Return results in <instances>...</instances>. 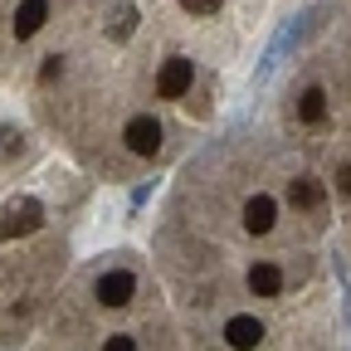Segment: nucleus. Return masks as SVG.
Masks as SVG:
<instances>
[{"instance_id": "1", "label": "nucleus", "mask_w": 351, "mask_h": 351, "mask_svg": "<svg viewBox=\"0 0 351 351\" xmlns=\"http://www.w3.org/2000/svg\"><path fill=\"white\" fill-rule=\"evenodd\" d=\"M44 225V205L34 195H20L0 210V239H15V234H34Z\"/></svg>"}, {"instance_id": "10", "label": "nucleus", "mask_w": 351, "mask_h": 351, "mask_svg": "<svg viewBox=\"0 0 351 351\" xmlns=\"http://www.w3.org/2000/svg\"><path fill=\"white\" fill-rule=\"evenodd\" d=\"M293 39H298V25H283V29H278V39L269 44V54H263V64H258V78H269V73L278 69V59L293 49Z\"/></svg>"}, {"instance_id": "3", "label": "nucleus", "mask_w": 351, "mask_h": 351, "mask_svg": "<svg viewBox=\"0 0 351 351\" xmlns=\"http://www.w3.org/2000/svg\"><path fill=\"white\" fill-rule=\"evenodd\" d=\"M93 293H98V302H103V307H127L132 298H137V274L112 269V274H103V278L93 283Z\"/></svg>"}, {"instance_id": "12", "label": "nucleus", "mask_w": 351, "mask_h": 351, "mask_svg": "<svg viewBox=\"0 0 351 351\" xmlns=\"http://www.w3.org/2000/svg\"><path fill=\"white\" fill-rule=\"evenodd\" d=\"M298 117L302 122H322L327 117V93H322V88H307V93L298 98Z\"/></svg>"}, {"instance_id": "13", "label": "nucleus", "mask_w": 351, "mask_h": 351, "mask_svg": "<svg viewBox=\"0 0 351 351\" xmlns=\"http://www.w3.org/2000/svg\"><path fill=\"white\" fill-rule=\"evenodd\" d=\"M0 152H5V156L20 152V132H15V127H0Z\"/></svg>"}, {"instance_id": "11", "label": "nucleus", "mask_w": 351, "mask_h": 351, "mask_svg": "<svg viewBox=\"0 0 351 351\" xmlns=\"http://www.w3.org/2000/svg\"><path fill=\"white\" fill-rule=\"evenodd\" d=\"M137 20H142V15H137V5H127V0H122V5L112 10L108 39H117V44H122V39H132V29H137Z\"/></svg>"}, {"instance_id": "8", "label": "nucleus", "mask_w": 351, "mask_h": 351, "mask_svg": "<svg viewBox=\"0 0 351 351\" xmlns=\"http://www.w3.org/2000/svg\"><path fill=\"white\" fill-rule=\"evenodd\" d=\"M249 293L254 298H278L283 293V269L278 263H254L249 269Z\"/></svg>"}, {"instance_id": "16", "label": "nucleus", "mask_w": 351, "mask_h": 351, "mask_svg": "<svg viewBox=\"0 0 351 351\" xmlns=\"http://www.w3.org/2000/svg\"><path fill=\"white\" fill-rule=\"evenodd\" d=\"M59 73H64V59H44V69H39V78H44V83L59 78Z\"/></svg>"}, {"instance_id": "9", "label": "nucleus", "mask_w": 351, "mask_h": 351, "mask_svg": "<svg viewBox=\"0 0 351 351\" xmlns=\"http://www.w3.org/2000/svg\"><path fill=\"white\" fill-rule=\"evenodd\" d=\"M274 215H278V210H274L269 195H254V200L244 205V230H249V234H269V230H274Z\"/></svg>"}, {"instance_id": "4", "label": "nucleus", "mask_w": 351, "mask_h": 351, "mask_svg": "<svg viewBox=\"0 0 351 351\" xmlns=\"http://www.w3.org/2000/svg\"><path fill=\"white\" fill-rule=\"evenodd\" d=\"M122 137H127V147L137 152V156H156V152H161V122H156L152 112H137V117L127 122Z\"/></svg>"}, {"instance_id": "18", "label": "nucleus", "mask_w": 351, "mask_h": 351, "mask_svg": "<svg viewBox=\"0 0 351 351\" xmlns=\"http://www.w3.org/2000/svg\"><path fill=\"white\" fill-rule=\"evenodd\" d=\"M337 186H341V191L351 195V166H341V171H337Z\"/></svg>"}, {"instance_id": "2", "label": "nucleus", "mask_w": 351, "mask_h": 351, "mask_svg": "<svg viewBox=\"0 0 351 351\" xmlns=\"http://www.w3.org/2000/svg\"><path fill=\"white\" fill-rule=\"evenodd\" d=\"M191 83H195V64L176 54V59H166L161 73H156V93H161L166 103H176V98H186V93H191Z\"/></svg>"}, {"instance_id": "15", "label": "nucleus", "mask_w": 351, "mask_h": 351, "mask_svg": "<svg viewBox=\"0 0 351 351\" xmlns=\"http://www.w3.org/2000/svg\"><path fill=\"white\" fill-rule=\"evenodd\" d=\"M181 5H186L191 15H215V10H219V0H181Z\"/></svg>"}, {"instance_id": "6", "label": "nucleus", "mask_w": 351, "mask_h": 351, "mask_svg": "<svg viewBox=\"0 0 351 351\" xmlns=\"http://www.w3.org/2000/svg\"><path fill=\"white\" fill-rule=\"evenodd\" d=\"M44 20H49V0H20V10H15V39H34L44 29Z\"/></svg>"}, {"instance_id": "5", "label": "nucleus", "mask_w": 351, "mask_h": 351, "mask_svg": "<svg viewBox=\"0 0 351 351\" xmlns=\"http://www.w3.org/2000/svg\"><path fill=\"white\" fill-rule=\"evenodd\" d=\"M225 341H230L234 351H254V346L263 341V322H258V317H249V313H239V317H230V322H225Z\"/></svg>"}, {"instance_id": "14", "label": "nucleus", "mask_w": 351, "mask_h": 351, "mask_svg": "<svg viewBox=\"0 0 351 351\" xmlns=\"http://www.w3.org/2000/svg\"><path fill=\"white\" fill-rule=\"evenodd\" d=\"M103 351H137V337L117 332V337H108V346H103Z\"/></svg>"}, {"instance_id": "7", "label": "nucleus", "mask_w": 351, "mask_h": 351, "mask_svg": "<svg viewBox=\"0 0 351 351\" xmlns=\"http://www.w3.org/2000/svg\"><path fill=\"white\" fill-rule=\"evenodd\" d=\"M288 200H293V210H317L327 200V186L317 176H298V181H288Z\"/></svg>"}, {"instance_id": "17", "label": "nucleus", "mask_w": 351, "mask_h": 351, "mask_svg": "<svg viewBox=\"0 0 351 351\" xmlns=\"http://www.w3.org/2000/svg\"><path fill=\"white\" fill-rule=\"evenodd\" d=\"M147 200H152V181H147V186H137V191H132V210H137V205H147Z\"/></svg>"}]
</instances>
